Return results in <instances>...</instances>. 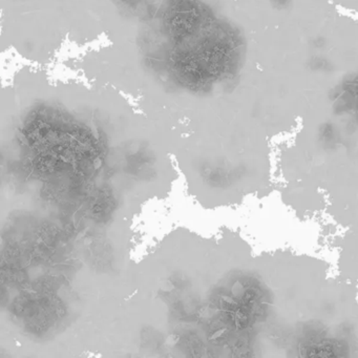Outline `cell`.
Masks as SVG:
<instances>
[{
    "mask_svg": "<svg viewBox=\"0 0 358 358\" xmlns=\"http://www.w3.org/2000/svg\"><path fill=\"white\" fill-rule=\"evenodd\" d=\"M274 3L280 6V7H284L286 3H288L289 0H273Z\"/></svg>",
    "mask_w": 358,
    "mask_h": 358,
    "instance_id": "6da1fadb",
    "label": "cell"
}]
</instances>
